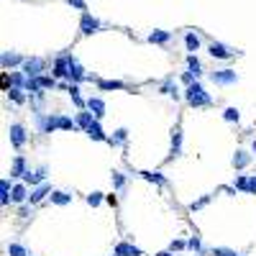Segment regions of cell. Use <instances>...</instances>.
Here are the masks:
<instances>
[{"label":"cell","mask_w":256,"mask_h":256,"mask_svg":"<svg viewBox=\"0 0 256 256\" xmlns=\"http://www.w3.org/2000/svg\"><path fill=\"white\" fill-rule=\"evenodd\" d=\"M161 93L164 95H169V97H179V90H177V85H172V80H167V82H164V85H161Z\"/></svg>","instance_id":"d6a6232c"},{"label":"cell","mask_w":256,"mask_h":256,"mask_svg":"<svg viewBox=\"0 0 256 256\" xmlns=\"http://www.w3.org/2000/svg\"><path fill=\"white\" fill-rule=\"evenodd\" d=\"M95 121H97V118L90 113V111H80V113H77V126H80V128H85V131H87V128L93 126Z\"/></svg>","instance_id":"603a6c76"},{"label":"cell","mask_w":256,"mask_h":256,"mask_svg":"<svg viewBox=\"0 0 256 256\" xmlns=\"http://www.w3.org/2000/svg\"><path fill=\"white\" fill-rule=\"evenodd\" d=\"M208 54L213 59H231V57H236V51L233 47H228V44H223V41H210L208 44Z\"/></svg>","instance_id":"277c9868"},{"label":"cell","mask_w":256,"mask_h":256,"mask_svg":"<svg viewBox=\"0 0 256 256\" xmlns=\"http://www.w3.org/2000/svg\"><path fill=\"white\" fill-rule=\"evenodd\" d=\"M111 179H113V187L115 190H123L126 187V175H121V172H113Z\"/></svg>","instance_id":"d590c367"},{"label":"cell","mask_w":256,"mask_h":256,"mask_svg":"<svg viewBox=\"0 0 256 256\" xmlns=\"http://www.w3.org/2000/svg\"><path fill=\"white\" fill-rule=\"evenodd\" d=\"M249 192L256 195V175H249Z\"/></svg>","instance_id":"f6af8a7d"},{"label":"cell","mask_w":256,"mask_h":256,"mask_svg":"<svg viewBox=\"0 0 256 256\" xmlns=\"http://www.w3.org/2000/svg\"><path fill=\"white\" fill-rule=\"evenodd\" d=\"M146 41L164 47V44H169V41H172V31H161V29H157V31H151L149 36H146Z\"/></svg>","instance_id":"5bb4252c"},{"label":"cell","mask_w":256,"mask_h":256,"mask_svg":"<svg viewBox=\"0 0 256 256\" xmlns=\"http://www.w3.org/2000/svg\"><path fill=\"white\" fill-rule=\"evenodd\" d=\"M87 111L93 113V115L97 118V121H100V118L105 115V103H103L100 97H90V100H87Z\"/></svg>","instance_id":"2e32d148"},{"label":"cell","mask_w":256,"mask_h":256,"mask_svg":"<svg viewBox=\"0 0 256 256\" xmlns=\"http://www.w3.org/2000/svg\"><path fill=\"white\" fill-rule=\"evenodd\" d=\"M21 67H23L21 72H23L26 77H29V80H36V77L44 75V67H47V62H44L41 57H29V59L21 64Z\"/></svg>","instance_id":"7a4b0ae2"},{"label":"cell","mask_w":256,"mask_h":256,"mask_svg":"<svg viewBox=\"0 0 256 256\" xmlns=\"http://www.w3.org/2000/svg\"><path fill=\"white\" fill-rule=\"evenodd\" d=\"M126 139H128V131H126V128H118L111 139H108V144H111V146H123Z\"/></svg>","instance_id":"f1b7e54d"},{"label":"cell","mask_w":256,"mask_h":256,"mask_svg":"<svg viewBox=\"0 0 256 256\" xmlns=\"http://www.w3.org/2000/svg\"><path fill=\"white\" fill-rule=\"evenodd\" d=\"M236 256H246V254H236Z\"/></svg>","instance_id":"7dc6e473"},{"label":"cell","mask_w":256,"mask_h":256,"mask_svg":"<svg viewBox=\"0 0 256 256\" xmlns=\"http://www.w3.org/2000/svg\"><path fill=\"white\" fill-rule=\"evenodd\" d=\"M100 203H103V192H90V195H87V205L97 208Z\"/></svg>","instance_id":"74e56055"},{"label":"cell","mask_w":256,"mask_h":256,"mask_svg":"<svg viewBox=\"0 0 256 256\" xmlns=\"http://www.w3.org/2000/svg\"><path fill=\"white\" fill-rule=\"evenodd\" d=\"M157 256H172V251H161V254H157Z\"/></svg>","instance_id":"bcb514c9"},{"label":"cell","mask_w":256,"mask_h":256,"mask_svg":"<svg viewBox=\"0 0 256 256\" xmlns=\"http://www.w3.org/2000/svg\"><path fill=\"white\" fill-rule=\"evenodd\" d=\"M80 31H82V36H93L97 31H103V21L87 11V13H82V18H80Z\"/></svg>","instance_id":"3957f363"},{"label":"cell","mask_w":256,"mask_h":256,"mask_svg":"<svg viewBox=\"0 0 256 256\" xmlns=\"http://www.w3.org/2000/svg\"><path fill=\"white\" fill-rule=\"evenodd\" d=\"M115 256H144L139 249H136V246H131V243H118L115 246Z\"/></svg>","instance_id":"44dd1931"},{"label":"cell","mask_w":256,"mask_h":256,"mask_svg":"<svg viewBox=\"0 0 256 256\" xmlns=\"http://www.w3.org/2000/svg\"><path fill=\"white\" fill-rule=\"evenodd\" d=\"M57 118H59V113L57 115H44V113H39V115H36V121H39V131L41 133L57 131Z\"/></svg>","instance_id":"30bf717a"},{"label":"cell","mask_w":256,"mask_h":256,"mask_svg":"<svg viewBox=\"0 0 256 256\" xmlns=\"http://www.w3.org/2000/svg\"><path fill=\"white\" fill-rule=\"evenodd\" d=\"M236 190H243V192H249V175H241V177H236Z\"/></svg>","instance_id":"f35d334b"},{"label":"cell","mask_w":256,"mask_h":256,"mask_svg":"<svg viewBox=\"0 0 256 256\" xmlns=\"http://www.w3.org/2000/svg\"><path fill=\"white\" fill-rule=\"evenodd\" d=\"M139 175L146 179V182H157V185H167V177L159 175V172H139Z\"/></svg>","instance_id":"f546056e"},{"label":"cell","mask_w":256,"mask_h":256,"mask_svg":"<svg viewBox=\"0 0 256 256\" xmlns=\"http://www.w3.org/2000/svg\"><path fill=\"white\" fill-rule=\"evenodd\" d=\"M11 179H0V205L11 203Z\"/></svg>","instance_id":"d4e9b609"},{"label":"cell","mask_w":256,"mask_h":256,"mask_svg":"<svg viewBox=\"0 0 256 256\" xmlns=\"http://www.w3.org/2000/svg\"><path fill=\"white\" fill-rule=\"evenodd\" d=\"M47 195H51V185H47V182H44V185H39V187H33V190H31L29 203L36 205V203H41V200L47 197Z\"/></svg>","instance_id":"4fadbf2b"},{"label":"cell","mask_w":256,"mask_h":256,"mask_svg":"<svg viewBox=\"0 0 256 256\" xmlns=\"http://www.w3.org/2000/svg\"><path fill=\"white\" fill-rule=\"evenodd\" d=\"M44 182H47V169L44 167H39L36 172H26L23 175V185H29V187H39V185H44Z\"/></svg>","instance_id":"ba28073f"},{"label":"cell","mask_w":256,"mask_h":256,"mask_svg":"<svg viewBox=\"0 0 256 256\" xmlns=\"http://www.w3.org/2000/svg\"><path fill=\"white\" fill-rule=\"evenodd\" d=\"M213 256H236V251H231V249H213Z\"/></svg>","instance_id":"ee69618b"},{"label":"cell","mask_w":256,"mask_h":256,"mask_svg":"<svg viewBox=\"0 0 256 256\" xmlns=\"http://www.w3.org/2000/svg\"><path fill=\"white\" fill-rule=\"evenodd\" d=\"M8 133H11V144L13 149H23L26 141H29V133H26V128L21 123H13L11 128H8Z\"/></svg>","instance_id":"52a82bcc"},{"label":"cell","mask_w":256,"mask_h":256,"mask_svg":"<svg viewBox=\"0 0 256 256\" xmlns=\"http://www.w3.org/2000/svg\"><path fill=\"white\" fill-rule=\"evenodd\" d=\"M182 82H185V85L190 87V85H192V82H197V77H195V75H192V72H185V75H182Z\"/></svg>","instance_id":"7bdbcfd3"},{"label":"cell","mask_w":256,"mask_h":256,"mask_svg":"<svg viewBox=\"0 0 256 256\" xmlns=\"http://www.w3.org/2000/svg\"><path fill=\"white\" fill-rule=\"evenodd\" d=\"M182 154V131H179V126L172 128V154H169V161L172 159H177Z\"/></svg>","instance_id":"7c38bea8"},{"label":"cell","mask_w":256,"mask_h":256,"mask_svg":"<svg viewBox=\"0 0 256 256\" xmlns=\"http://www.w3.org/2000/svg\"><path fill=\"white\" fill-rule=\"evenodd\" d=\"M85 133H87L93 141H108V139H111V136H105V131L100 128V121H95V123H93V126H90L87 131H85Z\"/></svg>","instance_id":"ac0fdd59"},{"label":"cell","mask_w":256,"mask_h":256,"mask_svg":"<svg viewBox=\"0 0 256 256\" xmlns=\"http://www.w3.org/2000/svg\"><path fill=\"white\" fill-rule=\"evenodd\" d=\"M97 87L103 90V93H108V90H123L126 85L118 82V80H97Z\"/></svg>","instance_id":"83f0119b"},{"label":"cell","mask_w":256,"mask_h":256,"mask_svg":"<svg viewBox=\"0 0 256 256\" xmlns=\"http://www.w3.org/2000/svg\"><path fill=\"white\" fill-rule=\"evenodd\" d=\"M182 249H187L185 241H172V243H169V251H172V254H175V251H182Z\"/></svg>","instance_id":"b9f144b4"},{"label":"cell","mask_w":256,"mask_h":256,"mask_svg":"<svg viewBox=\"0 0 256 256\" xmlns=\"http://www.w3.org/2000/svg\"><path fill=\"white\" fill-rule=\"evenodd\" d=\"M29 185H16L13 190H11V203H16V205H21V203H26L29 200Z\"/></svg>","instance_id":"9a60e30c"},{"label":"cell","mask_w":256,"mask_h":256,"mask_svg":"<svg viewBox=\"0 0 256 256\" xmlns=\"http://www.w3.org/2000/svg\"><path fill=\"white\" fill-rule=\"evenodd\" d=\"M223 121H228V123H239V121H241L239 108H225V111H223Z\"/></svg>","instance_id":"4dcf8cb0"},{"label":"cell","mask_w":256,"mask_h":256,"mask_svg":"<svg viewBox=\"0 0 256 256\" xmlns=\"http://www.w3.org/2000/svg\"><path fill=\"white\" fill-rule=\"evenodd\" d=\"M26 59L21 57L18 51H3V57H0V64H3V69H13V67H18V64H23Z\"/></svg>","instance_id":"8fae6325"},{"label":"cell","mask_w":256,"mask_h":256,"mask_svg":"<svg viewBox=\"0 0 256 256\" xmlns=\"http://www.w3.org/2000/svg\"><path fill=\"white\" fill-rule=\"evenodd\" d=\"M67 3L72 8H77V11H82V13H87V3H85V0H67Z\"/></svg>","instance_id":"ab89813d"},{"label":"cell","mask_w":256,"mask_h":256,"mask_svg":"<svg viewBox=\"0 0 256 256\" xmlns=\"http://www.w3.org/2000/svg\"><path fill=\"white\" fill-rule=\"evenodd\" d=\"M67 93H69L72 100H75V105L80 108V111H82V108H87V103H85V100H82V95H80V85H75V82H72V85L67 87Z\"/></svg>","instance_id":"484cf974"},{"label":"cell","mask_w":256,"mask_h":256,"mask_svg":"<svg viewBox=\"0 0 256 256\" xmlns=\"http://www.w3.org/2000/svg\"><path fill=\"white\" fill-rule=\"evenodd\" d=\"M187 249L195 251V254H203V241H200V236H192V239L187 241Z\"/></svg>","instance_id":"e575fe53"},{"label":"cell","mask_w":256,"mask_h":256,"mask_svg":"<svg viewBox=\"0 0 256 256\" xmlns=\"http://www.w3.org/2000/svg\"><path fill=\"white\" fill-rule=\"evenodd\" d=\"M208 203H210V195H205V197H200V200H197V203H192V205H190V210H200V208H203V205H208Z\"/></svg>","instance_id":"60d3db41"},{"label":"cell","mask_w":256,"mask_h":256,"mask_svg":"<svg viewBox=\"0 0 256 256\" xmlns=\"http://www.w3.org/2000/svg\"><path fill=\"white\" fill-rule=\"evenodd\" d=\"M8 256H29V251L21 243H8Z\"/></svg>","instance_id":"836d02e7"},{"label":"cell","mask_w":256,"mask_h":256,"mask_svg":"<svg viewBox=\"0 0 256 256\" xmlns=\"http://www.w3.org/2000/svg\"><path fill=\"white\" fill-rule=\"evenodd\" d=\"M187 72H192V75H195V77H200V75H203V64H200V59L195 57V54H187Z\"/></svg>","instance_id":"cb8c5ba5"},{"label":"cell","mask_w":256,"mask_h":256,"mask_svg":"<svg viewBox=\"0 0 256 256\" xmlns=\"http://www.w3.org/2000/svg\"><path fill=\"white\" fill-rule=\"evenodd\" d=\"M185 100L192 108H208L210 103H213V97L205 93V87L200 85V82H192V85L185 90Z\"/></svg>","instance_id":"6da1fadb"},{"label":"cell","mask_w":256,"mask_h":256,"mask_svg":"<svg viewBox=\"0 0 256 256\" xmlns=\"http://www.w3.org/2000/svg\"><path fill=\"white\" fill-rule=\"evenodd\" d=\"M67 80H72L75 85H80V82H90V80H93V75H87V72L82 69V64L77 62V57H69V72H67Z\"/></svg>","instance_id":"5b68a950"},{"label":"cell","mask_w":256,"mask_h":256,"mask_svg":"<svg viewBox=\"0 0 256 256\" xmlns=\"http://www.w3.org/2000/svg\"><path fill=\"white\" fill-rule=\"evenodd\" d=\"M210 80H213V85L228 87V85H236V82H239V75H236L233 69H215V72H210Z\"/></svg>","instance_id":"8992f818"},{"label":"cell","mask_w":256,"mask_h":256,"mask_svg":"<svg viewBox=\"0 0 256 256\" xmlns=\"http://www.w3.org/2000/svg\"><path fill=\"white\" fill-rule=\"evenodd\" d=\"M69 57L72 54H62V57L54 62V67H51V77H67V72H69Z\"/></svg>","instance_id":"9c48e42d"},{"label":"cell","mask_w":256,"mask_h":256,"mask_svg":"<svg viewBox=\"0 0 256 256\" xmlns=\"http://www.w3.org/2000/svg\"><path fill=\"white\" fill-rule=\"evenodd\" d=\"M49 200H51L54 205H69L72 203V195H69V192H62V190H54L51 195H49Z\"/></svg>","instance_id":"7402d4cb"},{"label":"cell","mask_w":256,"mask_h":256,"mask_svg":"<svg viewBox=\"0 0 256 256\" xmlns=\"http://www.w3.org/2000/svg\"><path fill=\"white\" fill-rule=\"evenodd\" d=\"M39 82H41V87H44V90L57 87V77H47V75H41V77H39Z\"/></svg>","instance_id":"8d00e7d4"},{"label":"cell","mask_w":256,"mask_h":256,"mask_svg":"<svg viewBox=\"0 0 256 256\" xmlns=\"http://www.w3.org/2000/svg\"><path fill=\"white\" fill-rule=\"evenodd\" d=\"M185 47H187L190 54L200 51V36H197L195 31H187V33H185Z\"/></svg>","instance_id":"ffe728a7"},{"label":"cell","mask_w":256,"mask_h":256,"mask_svg":"<svg viewBox=\"0 0 256 256\" xmlns=\"http://www.w3.org/2000/svg\"><path fill=\"white\" fill-rule=\"evenodd\" d=\"M26 90H21V87H11V90H8V97H11L13 100V103H18V105H21V103H26Z\"/></svg>","instance_id":"1f68e13d"},{"label":"cell","mask_w":256,"mask_h":256,"mask_svg":"<svg viewBox=\"0 0 256 256\" xmlns=\"http://www.w3.org/2000/svg\"><path fill=\"white\" fill-rule=\"evenodd\" d=\"M57 128L59 131H77V121H72V118H67V115H59L57 118Z\"/></svg>","instance_id":"4316f807"},{"label":"cell","mask_w":256,"mask_h":256,"mask_svg":"<svg viewBox=\"0 0 256 256\" xmlns=\"http://www.w3.org/2000/svg\"><path fill=\"white\" fill-rule=\"evenodd\" d=\"M26 172H29V169H26V159L18 154V157L13 159V164H11V177H23Z\"/></svg>","instance_id":"d6986e66"},{"label":"cell","mask_w":256,"mask_h":256,"mask_svg":"<svg viewBox=\"0 0 256 256\" xmlns=\"http://www.w3.org/2000/svg\"><path fill=\"white\" fill-rule=\"evenodd\" d=\"M233 167L236 169H246V167H249V164H251V154L249 151H243V149H239V151H236L233 154Z\"/></svg>","instance_id":"e0dca14e"}]
</instances>
